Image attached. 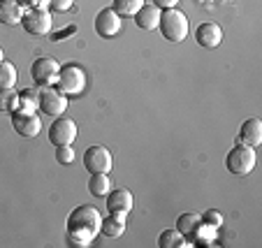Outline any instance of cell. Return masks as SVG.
<instances>
[{"label": "cell", "mask_w": 262, "mask_h": 248, "mask_svg": "<svg viewBox=\"0 0 262 248\" xmlns=\"http://www.w3.org/2000/svg\"><path fill=\"white\" fill-rule=\"evenodd\" d=\"M102 225V216L95 207L81 204L68 216V243L70 246L86 248L95 241Z\"/></svg>", "instance_id": "6da1fadb"}, {"label": "cell", "mask_w": 262, "mask_h": 248, "mask_svg": "<svg viewBox=\"0 0 262 248\" xmlns=\"http://www.w3.org/2000/svg\"><path fill=\"white\" fill-rule=\"evenodd\" d=\"M160 33L167 42H183L188 37V30H190V21L188 16L179 12L177 7H169V10L160 12V24H158Z\"/></svg>", "instance_id": "7a4b0ae2"}, {"label": "cell", "mask_w": 262, "mask_h": 248, "mask_svg": "<svg viewBox=\"0 0 262 248\" xmlns=\"http://www.w3.org/2000/svg\"><path fill=\"white\" fill-rule=\"evenodd\" d=\"M56 88L60 93L70 95H81L86 88V72L84 67H79L77 63H68V65H60V72H58V81H56Z\"/></svg>", "instance_id": "3957f363"}, {"label": "cell", "mask_w": 262, "mask_h": 248, "mask_svg": "<svg viewBox=\"0 0 262 248\" xmlns=\"http://www.w3.org/2000/svg\"><path fill=\"white\" fill-rule=\"evenodd\" d=\"M257 163V155H255V149L253 146H246V144H237L230 149V153L225 155V167L230 169L232 174H251L253 167Z\"/></svg>", "instance_id": "277c9868"}, {"label": "cell", "mask_w": 262, "mask_h": 248, "mask_svg": "<svg viewBox=\"0 0 262 248\" xmlns=\"http://www.w3.org/2000/svg\"><path fill=\"white\" fill-rule=\"evenodd\" d=\"M58 72H60V65L51 56H42V58H37L30 65V77H33V81L37 86H56Z\"/></svg>", "instance_id": "5b68a950"}, {"label": "cell", "mask_w": 262, "mask_h": 248, "mask_svg": "<svg viewBox=\"0 0 262 248\" xmlns=\"http://www.w3.org/2000/svg\"><path fill=\"white\" fill-rule=\"evenodd\" d=\"M40 111L47 116H63L68 111V95L60 93L56 86H42L40 88Z\"/></svg>", "instance_id": "8992f818"}, {"label": "cell", "mask_w": 262, "mask_h": 248, "mask_svg": "<svg viewBox=\"0 0 262 248\" xmlns=\"http://www.w3.org/2000/svg\"><path fill=\"white\" fill-rule=\"evenodd\" d=\"M21 26L28 35H35V37H45V35L51 33V14L47 10H24V16H21Z\"/></svg>", "instance_id": "52a82bcc"}, {"label": "cell", "mask_w": 262, "mask_h": 248, "mask_svg": "<svg viewBox=\"0 0 262 248\" xmlns=\"http://www.w3.org/2000/svg\"><path fill=\"white\" fill-rule=\"evenodd\" d=\"M84 167L89 169L91 174H98V172L109 174L114 169V155H112L109 149H104V146L93 144V146H89L84 153Z\"/></svg>", "instance_id": "ba28073f"}, {"label": "cell", "mask_w": 262, "mask_h": 248, "mask_svg": "<svg viewBox=\"0 0 262 248\" xmlns=\"http://www.w3.org/2000/svg\"><path fill=\"white\" fill-rule=\"evenodd\" d=\"M79 130H77V123L68 116H56V121L49 128V142L54 146H68L77 139Z\"/></svg>", "instance_id": "9c48e42d"}, {"label": "cell", "mask_w": 262, "mask_h": 248, "mask_svg": "<svg viewBox=\"0 0 262 248\" xmlns=\"http://www.w3.org/2000/svg\"><path fill=\"white\" fill-rule=\"evenodd\" d=\"M12 128L21 134V137H37L42 130V121L35 111H12Z\"/></svg>", "instance_id": "30bf717a"}, {"label": "cell", "mask_w": 262, "mask_h": 248, "mask_svg": "<svg viewBox=\"0 0 262 248\" xmlns=\"http://www.w3.org/2000/svg\"><path fill=\"white\" fill-rule=\"evenodd\" d=\"M95 33L104 40H112L114 35L121 33V16L116 14L112 7H104V10L98 12L95 16Z\"/></svg>", "instance_id": "8fae6325"}, {"label": "cell", "mask_w": 262, "mask_h": 248, "mask_svg": "<svg viewBox=\"0 0 262 248\" xmlns=\"http://www.w3.org/2000/svg\"><path fill=\"white\" fill-rule=\"evenodd\" d=\"M133 204H135V197L128 188H112L107 193V211L109 214L128 216L130 211H133Z\"/></svg>", "instance_id": "7c38bea8"}, {"label": "cell", "mask_w": 262, "mask_h": 248, "mask_svg": "<svg viewBox=\"0 0 262 248\" xmlns=\"http://www.w3.org/2000/svg\"><path fill=\"white\" fill-rule=\"evenodd\" d=\"M195 40H198V44L204 47V49H216V47L223 42V30H221V26L213 24V21L200 24L198 30H195Z\"/></svg>", "instance_id": "4fadbf2b"}, {"label": "cell", "mask_w": 262, "mask_h": 248, "mask_svg": "<svg viewBox=\"0 0 262 248\" xmlns=\"http://www.w3.org/2000/svg\"><path fill=\"white\" fill-rule=\"evenodd\" d=\"M160 12L163 10L156 7L154 3H144V5L133 14V19H135V24H137V28L154 30V28H158V24H160Z\"/></svg>", "instance_id": "5bb4252c"}, {"label": "cell", "mask_w": 262, "mask_h": 248, "mask_svg": "<svg viewBox=\"0 0 262 248\" xmlns=\"http://www.w3.org/2000/svg\"><path fill=\"white\" fill-rule=\"evenodd\" d=\"M239 139H242V144L246 146H260L262 144V121L260 119H248L242 123L239 128Z\"/></svg>", "instance_id": "9a60e30c"}, {"label": "cell", "mask_w": 262, "mask_h": 248, "mask_svg": "<svg viewBox=\"0 0 262 248\" xmlns=\"http://www.w3.org/2000/svg\"><path fill=\"white\" fill-rule=\"evenodd\" d=\"M21 16H24V7L16 0H0V24L19 26Z\"/></svg>", "instance_id": "2e32d148"}, {"label": "cell", "mask_w": 262, "mask_h": 248, "mask_svg": "<svg viewBox=\"0 0 262 248\" xmlns=\"http://www.w3.org/2000/svg\"><path fill=\"white\" fill-rule=\"evenodd\" d=\"M100 232L107 239H116L125 232V216L121 214H109V218H102V225H100Z\"/></svg>", "instance_id": "e0dca14e"}, {"label": "cell", "mask_w": 262, "mask_h": 248, "mask_svg": "<svg viewBox=\"0 0 262 248\" xmlns=\"http://www.w3.org/2000/svg\"><path fill=\"white\" fill-rule=\"evenodd\" d=\"M114 188L109 176L104 172H98V174H91V181H89V193L93 197H107V193Z\"/></svg>", "instance_id": "ac0fdd59"}, {"label": "cell", "mask_w": 262, "mask_h": 248, "mask_svg": "<svg viewBox=\"0 0 262 248\" xmlns=\"http://www.w3.org/2000/svg\"><path fill=\"white\" fill-rule=\"evenodd\" d=\"M21 111H37L40 109V88H24L19 91V107Z\"/></svg>", "instance_id": "d6986e66"}, {"label": "cell", "mask_w": 262, "mask_h": 248, "mask_svg": "<svg viewBox=\"0 0 262 248\" xmlns=\"http://www.w3.org/2000/svg\"><path fill=\"white\" fill-rule=\"evenodd\" d=\"M200 216L198 214H181L177 220V230L183 234V237H193L195 232L200 230Z\"/></svg>", "instance_id": "ffe728a7"}, {"label": "cell", "mask_w": 262, "mask_h": 248, "mask_svg": "<svg viewBox=\"0 0 262 248\" xmlns=\"http://www.w3.org/2000/svg\"><path fill=\"white\" fill-rule=\"evenodd\" d=\"M16 84V67L10 60H0V91L14 88Z\"/></svg>", "instance_id": "44dd1931"}, {"label": "cell", "mask_w": 262, "mask_h": 248, "mask_svg": "<svg viewBox=\"0 0 262 248\" xmlns=\"http://www.w3.org/2000/svg\"><path fill=\"white\" fill-rule=\"evenodd\" d=\"M16 107H19V91L14 88L0 91V111L12 114V111H16Z\"/></svg>", "instance_id": "7402d4cb"}, {"label": "cell", "mask_w": 262, "mask_h": 248, "mask_svg": "<svg viewBox=\"0 0 262 248\" xmlns=\"http://www.w3.org/2000/svg\"><path fill=\"white\" fill-rule=\"evenodd\" d=\"M158 246L160 248H174V246H186V239L179 230H165L158 237Z\"/></svg>", "instance_id": "603a6c76"}, {"label": "cell", "mask_w": 262, "mask_h": 248, "mask_svg": "<svg viewBox=\"0 0 262 248\" xmlns=\"http://www.w3.org/2000/svg\"><path fill=\"white\" fill-rule=\"evenodd\" d=\"M142 5H144V0H114V3H112V10L119 16H133Z\"/></svg>", "instance_id": "cb8c5ba5"}, {"label": "cell", "mask_w": 262, "mask_h": 248, "mask_svg": "<svg viewBox=\"0 0 262 248\" xmlns=\"http://www.w3.org/2000/svg\"><path fill=\"white\" fill-rule=\"evenodd\" d=\"M56 160H58L60 165H70L74 160V149L72 144L68 146H56Z\"/></svg>", "instance_id": "d4e9b609"}, {"label": "cell", "mask_w": 262, "mask_h": 248, "mask_svg": "<svg viewBox=\"0 0 262 248\" xmlns=\"http://www.w3.org/2000/svg\"><path fill=\"white\" fill-rule=\"evenodd\" d=\"M202 220H204V225H209V228H216V230L223 225V216L218 214V211H213V209L202 216Z\"/></svg>", "instance_id": "484cf974"}, {"label": "cell", "mask_w": 262, "mask_h": 248, "mask_svg": "<svg viewBox=\"0 0 262 248\" xmlns=\"http://www.w3.org/2000/svg\"><path fill=\"white\" fill-rule=\"evenodd\" d=\"M72 5H74V0H49V7L54 12H68V10H72Z\"/></svg>", "instance_id": "4316f807"}, {"label": "cell", "mask_w": 262, "mask_h": 248, "mask_svg": "<svg viewBox=\"0 0 262 248\" xmlns=\"http://www.w3.org/2000/svg\"><path fill=\"white\" fill-rule=\"evenodd\" d=\"M156 7H160V10H169V7H177L179 0H151Z\"/></svg>", "instance_id": "83f0119b"}, {"label": "cell", "mask_w": 262, "mask_h": 248, "mask_svg": "<svg viewBox=\"0 0 262 248\" xmlns=\"http://www.w3.org/2000/svg\"><path fill=\"white\" fill-rule=\"evenodd\" d=\"M74 30H77V28H74V26H70L68 30H63V33H54V37H51V40H54V42H58V40H65V35L74 33Z\"/></svg>", "instance_id": "f1b7e54d"}, {"label": "cell", "mask_w": 262, "mask_h": 248, "mask_svg": "<svg viewBox=\"0 0 262 248\" xmlns=\"http://www.w3.org/2000/svg\"><path fill=\"white\" fill-rule=\"evenodd\" d=\"M21 7H26V10H30V7H35L37 5V0H16Z\"/></svg>", "instance_id": "f546056e"}, {"label": "cell", "mask_w": 262, "mask_h": 248, "mask_svg": "<svg viewBox=\"0 0 262 248\" xmlns=\"http://www.w3.org/2000/svg\"><path fill=\"white\" fill-rule=\"evenodd\" d=\"M0 60H5V51H3V47H0Z\"/></svg>", "instance_id": "4dcf8cb0"}]
</instances>
